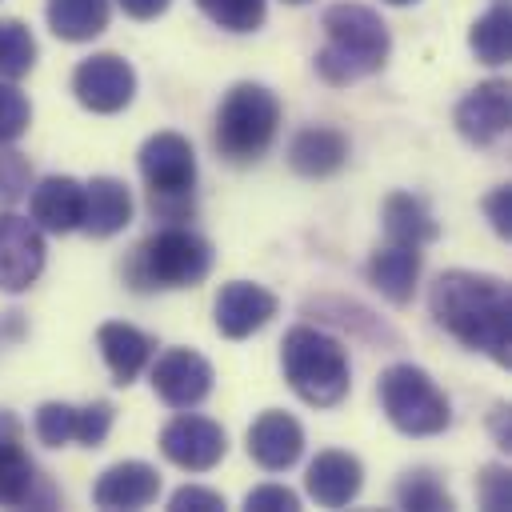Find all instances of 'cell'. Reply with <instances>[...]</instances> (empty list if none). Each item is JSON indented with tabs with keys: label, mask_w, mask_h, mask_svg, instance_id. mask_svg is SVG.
Wrapping results in <instances>:
<instances>
[{
	"label": "cell",
	"mask_w": 512,
	"mask_h": 512,
	"mask_svg": "<svg viewBox=\"0 0 512 512\" xmlns=\"http://www.w3.org/2000/svg\"><path fill=\"white\" fill-rule=\"evenodd\" d=\"M392 52L388 24L368 4H332L324 12V48L316 52V72L328 84H356L384 68Z\"/></svg>",
	"instance_id": "obj_2"
},
{
	"label": "cell",
	"mask_w": 512,
	"mask_h": 512,
	"mask_svg": "<svg viewBox=\"0 0 512 512\" xmlns=\"http://www.w3.org/2000/svg\"><path fill=\"white\" fill-rule=\"evenodd\" d=\"M384 232H388V240H396V244H416V248H424V244H432V240L440 236V224L432 220V212H428V204H424L420 196H412V192H392V196L384 200Z\"/></svg>",
	"instance_id": "obj_23"
},
{
	"label": "cell",
	"mask_w": 512,
	"mask_h": 512,
	"mask_svg": "<svg viewBox=\"0 0 512 512\" xmlns=\"http://www.w3.org/2000/svg\"><path fill=\"white\" fill-rule=\"evenodd\" d=\"M280 128V100L264 84H232L228 96L216 108V152L232 164H256Z\"/></svg>",
	"instance_id": "obj_5"
},
{
	"label": "cell",
	"mask_w": 512,
	"mask_h": 512,
	"mask_svg": "<svg viewBox=\"0 0 512 512\" xmlns=\"http://www.w3.org/2000/svg\"><path fill=\"white\" fill-rule=\"evenodd\" d=\"M244 508L248 512H296L300 508V496L284 484H260L244 496Z\"/></svg>",
	"instance_id": "obj_33"
},
{
	"label": "cell",
	"mask_w": 512,
	"mask_h": 512,
	"mask_svg": "<svg viewBox=\"0 0 512 512\" xmlns=\"http://www.w3.org/2000/svg\"><path fill=\"white\" fill-rule=\"evenodd\" d=\"M72 92H76V100L88 112L108 116V112L128 108V100L136 96V72L116 52H96V56H88V60L76 64Z\"/></svg>",
	"instance_id": "obj_10"
},
{
	"label": "cell",
	"mask_w": 512,
	"mask_h": 512,
	"mask_svg": "<svg viewBox=\"0 0 512 512\" xmlns=\"http://www.w3.org/2000/svg\"><path fill=\"white\" fill-rule=\"evenodd\" d=\"M168 508L172 512H220L224 508V496L212 492V488H200V484H184V488L172 492Z\"/></svg>",
	"instance_id": "obj_35"
},
{
	"label": "cell",
	"mask_w": 512,
	"mask_h": 512,
	"mask_svg": "<svg viewBox=\"0 0 512 512\" xmlns=\"http://www.w3.org/2000/svg\"><path fill=\"white\" fill-rule=\"evenodd\" d=\"M468 44L476 52V60L484 64H504L508 60V44H512V16L504 4H492L468 32Z\"/></svg>",
	"instance_id": "obj_25"
},
{
	"label": "cell",
	"mask_w": 512,
	"mask_h": 512,
	"mask_svg": "<svg viewBox=\"0 0 512 512\" xmlns=\"http://www.w3.org/2000/svg\"><path fill=\"white\" fill-rule=\"evenodd\" d=\"M132 220V196L116 176H92L84 184V212H80V228L88 236H116L124 232Z\"/></svg>",
	"instance_id": "obj_21"
},
{
	"label": "cell",
	"mask_w": 512,
	"mask_h": 512,
	"mask_svg": "<svg viewBox=\"0 0 512 512\" xmlns=\"http://www.w3.org/2000/svg\"><path fill=\"white\" fill-rule=\"evenodd\" d=\"M212 272V244L180 224H168L136 244L124 264L132 288H196Z\"/></svg>",
	"instance_id": "obj_4"
},
{
	"label": "cell",
	"mask_w": 512,
	"mask_h": 512,
	"mask_svg": "<svg viewBox=\"0 0 512 512\" xmlns=\"http://www.w3.org/2000/svg\"><path fill=\"white\" fill-rule=\"evenodd\" d=\"M480 504L500 512V508H512V480H508V468H496L488 464L484 476H480Z\"/></svg>",
	"instance_id": "obj_34"
},
{
	"label": "cell",
	"mask_w": 512,
	"mask_h": 512,
	"mask_svg": "<svg viewBox=\"0 0 512 512\" xmlns=\"http://www.w3.org/2000/svg\"><path fill=\"white\" fill-rule=\"evenodd\" d=\"M32 124V104L28 96L12 84V80H0V144H12L28 132Z\"/></svg>",
	"instance_id": "obj_31"
},
{
	"label": "cell",
	"mask_w": 512,
	"mask_h": 512,
	"mask_svg": "<svg viewBox=\"0 0 512 512\" xmlns=\"http://www.w3.org/2000/svg\"><path fill=\"white\" fill-rule=\"evenodd\" d=\"M420 248L416 244H396L388 240L384 248L372 252L368 260V284L392 300V304H408L412 292H416V280H420Z\"/></svg>",
	"instance_id": "obj_20"
},
{
	"label": "cell",
	"mask_w": 512,
	"mask_h": 512,
	"mask_svg": "<svg viewBox=\"0 0 512 512\" xmlns=\"http://www.w3.org/2000/svg\"><path fill=\"white\" fill-rule=\"evenodd\" d=\"M120 8H124V16H132V20H156L172 0H116Z\"/></svg>",
	"instance_id": "obj_37"
},
{
	"label": "cell",
	"mask_w": 512,
	"mask_h": 512,
	"mask_svg": "<svg viewBox=\"0 0 512 512\" xmlns=\"http://www.w3.org/2000/svg\"><path fill=\"white\" fill-rule=\"evenodd\" d=\"M280 368H284L288 388L312 408L340 404L348 396V384H352V364H348L344 344L336 336L312 328V324H296L284 336Z\"/></svg>",
	"instance_id": "obj_3"
},
{
	"label": "cell",
	"mask_w": 512,
	"mask_h": 512,
	"mask_svg": "<svg viewBox=\"0 0 512 512\" xmlns=\"http://www.w3.org/2000/svg\"><path fill=\"white\" fill-rule=\"evenodd\" d=\"M76 420H80V408L76 404H60V400H48L36 408V436L48 444V448H64L76 440Z\"/></svg>",
	"instance_id": "obj_29"
},
{
	"label": "cell",
	"mask_w": 512,
	"mask_h": 512,
	"mask_svg": "<svg viewBox=\"0 0 512 512\" xmlns=\"http://www.w3.org/2000/svg\"><path fill=\"white\" fill-rule=\"evenodd\" d=\"M300 452H304V428H300L288 412L268 408V412H260V416L252 420V428H248V456H252L264 472H284V468H292V464L300 460Z\"/></svg>",
	"instance_id": "obj_15"
},
{
	"label": "cell",
	"mask_w": 512,
	"mask_h": 512,
	"mask_svg": "<svg viewBox=\"0 0 512 512\" xmlns=\"http://www.w3.org/2000/svg\"><path fill=\"white\" fill-rule=\"evenodd\" d=\"M216 328L220 336L228 340H244L252 332H260L272 316H276V296L260 284H248V280H228L220 292H216Z\"/></svg>",
	"instance_id": "obj_14"
},
{
	"label": "cell",
	"mask_w": 512,
	"mask_h": 512,
	"mask_svg": "<svg viewBox=\"0 0 512 512\" xmlns=\"http://www.w3.org/2000/svg\"><path fill=\"white\" fill-rule=\"evenodd\" d=\"M508 124H512V96L504 80H484L456 104V128L468 144H492L508 132Z\"/></svg>",
	"instance_id": "obj_13"
},
{
	"label": "cell",
	"mask_w": 512,
	"mask_h": 512,
	"mask_svg": "<svg viewBox=\"0 0 512 512\" xmlns=\"http://www.w3.org/2000/svg\"><path fill=\"white\" fill-rule=\"evenodd\" d=\"M32 188V164L24 152L0 144V208H12Z\"/></svg>",
	"instance_id": "obj_30"
},
{
	"label": "cell",
	"mask_w": 512,
	"mask_h": 512,
	"mask_svg": "<svg viewBox=\"0 0 512 512\" xmlns=\"http://www.w3.org/2000/svg\"><path fill=\"white\" fill-rule=\"evenodd\" d=\"M28 208H32V224L40 232H72L80 228V212H84V184L72 180V176H44L32 196H28Z\"/></svg>",
	"instance_id": "obj_17"
},
{
	"label": "cell",
	"mask_w": 512,
	"mask_h": 512,
	"mask_svg": "<svg viewBox=\"0 0 512 512\" xmlns=\"http://www.w3.org/2000/svg\"><path fill=\"white\" fill-rule=\"evenodd\" d=\"M152 392L168 408H196L212 392V364L192 348H168L152 364Z\"/></svg>",
	"instance_id": "obj_12"
},
{
	"label": "cell",
	"mask_w": 512,
	"mask_h": 512,
	"mask_svg": "<svg viewBox=\"0 0 512 512\" xmlns=\"http://www.w3.org/2000/svg\"><path fill=\"white\" fill-rule=\"evenodd\" d=\"M160 496V476L144 460H120L108 472H100L92 500L96 508H144Z\"/></svg>",
	"instance_id": "obj_19"
},
{
	"label": "cell",
	"mask_w": 512,
	"mask_h": 512,
	"mask_svg": "<svg viewBox=\"0 0 512 512\" xmlns=\"http://www.w3.org/2000/svg\"><path fill=\"white\" fill-rule=\"evenodd\" d=\"M344 160H348V140L336 128H324V124L296 132L292 144H288V164L300 176H308V180H320V176L340 172Z\"/></svg>",
	"instance_id": "obj_22"
},
{
	"label": "cell",
	"mask_w": 512,
	"mask_h": 512,
	"mask_svg": "<svg viewBox=\"0 0 512 512\" xmlns=\"http://www.w3.org/2000/svg\"><path fill=\"white\" fill-rule=\"evenodd\" d=\"M484 212H488L492 228H496L500 236H508V232H512V188H508V184L496 188V192L484 200Z\"/></svg>",
	"instance_id": "obj_36"
},
{
	"label": "cell",
	"mask_w": 512,
	"mask_h": 512,
	"mask_svg": "<svg viewBox=\"0 0 512 512\" xmlns=\"http://www.w3.org/2000/svg\"><path fill=\"white\" fill-rule=\"evenodd\" d=\"M112 4L108 0H48V28L60 40H92L108 28Z\"/></svg>",
	"instance_id": "obj_24"
},
{
	"label": "cell",
	"mask_w": 512,
	"mask_h": 512,
	"mask_svg": "<svg viewBox=\"0 0 512 512\" xmlns=\"http://www.w3.org/2000/svg\"><path fill=\"white\" fill-rule=\"evenodd\" d=\"M140 176L148 184V204L160 220L192 216L196 152L180 132H156L140 148Z\"/></svg>",
	"instance_id": "obj_6"
},
{
	"label": "cell",
	"mask_w": 512,
	"mask_h": 512,
	"mask_svg": "<svg viewBox=\"0 0 512 512\" xmlns=\"http://www.w3.org/2000/svg\"><path fill=\"white\" fill-rule=\"evenodd\" d=\"M384 4H416V0H384Z\"/></svg>",
	"instance_id": "obj_38"
},
{
	"label": "cell",
	"mask_w": 512,
	"mask_h": 512,
	"mask_svg": "<svg viewBox=\"0 0 512 512\" xmlns=\"http://www.w3.org/2000/svg\"><path fill=\"white\" fill-rule=\"evenodd\" d=\"M160 452H164V460H172L184 472H208L224 460L228 436L216 420L180 408V416H172L160 432Z\"/></svg>",
	"instance_id": "obj_9"
},
{
	"label": "cell",
	"mask_w": 512,
	"mask_h": 512,
	"mask_svg": "<svg viewBox=\"0 0 512 512\" xmlns=\"http://www.w3.org/2000/svg\"><path fill=\"white\" fill-rule=\"evenodd\" d=\"M428 308L436 316V324L456 336L464 348L484 352L496 364H508V284L500 276H484V272H440L432 292H428Z\"/></svg>",
	"instance_id": "obj_1"
},
{
	"label": "cell",
	"mask_w": 512,
	"mask_h": 512,
	"mask_svg": "<svg viewBox=\"0 0 512 512\" xmlns=\"http://www.w3.org/2000/svg\"><path fill=\"white\" fill-rule=\"evenodd\" d=\"M396 500H400V508H416V512H448L452 508V496L444 492V484L432 472L404 476L396 488Z\"/></svg>",
	"instance_id": "obj_28"
},
{
	"label": "cell",
	"mask_w": 512,
	"mask_h": 512,
	"mask_svg": "<svg viewBox=\"0 0 512 512\" xmlns=\"http://www.w3.org/2000/svg\"><path fill=\"white\" fill-rule=\"evenodd\" d=\"M200 12L228 32H256L268 16V0H196Z\"/></svg>",
	"instance_id": "obj_27"
},
{
	"label": "cell",
	"mask_w": 512,
	"mask_h": 512,
	"mask_svg": "<svg viewBox=\"0 0 512 512\" xmlns=\"http://www.w3.org/2000/svg\"><path fill=\"white\" fill-rule=\"evenodd\" d=\"M112 428V404L108 400H92V404H80V420H76V444L84 448H100L104 436Z\"/></svg>",
	"instance_id": "obj_32"
},
{
	"label": "cell",
	"mask_w": 512,
	"mask_h": 512,
	"mask_svg": "<svg viewBox=\"0 0 512 512\" xmlns=\"http://www.w3.org/2000/svg\"><path fill=\"white\" fill-rule=\"evenodd\" d=\"M44 272V236L28 216L0 212V288L24 292Z\"/></svg>",
	"instance_id": "obj_11"
},
{
	"label": "cell",
	"mask_w": 512,
	"mask_h": 512,
	"mask_svg": "<svg viewBox=\"0 0 512 512\" xmlns=\"http://www.w3.org/2000/svg\"><path fill=\"white\" fill-rule=\"evenodd\" d=\"M376 396H380V408H384L388 424L396 432H404V436H436L452 420L448 396L416 364H392V368H384L380 372V384H376Z\"/></svg>",
	"instance_id": "obj_7"
},
{
	"label": "cell",
	"mask_w": 512,
	"mask_h": 512,
	"mask_svg": "<svg viewBox=\"0 0 512 512\" xmlns=\"http://www.w3.org/2000/svg\"><path fill=\"white\" fill-rule=\"evenodd\" d=\"M96 344H100V356H104V364H108V372L120 388H128L148 368V360L156 352V340L148 332H140L136 324H124V320L100 324Z\"/></svg>",
	"instance_id": "obj_18"
},
{
	"label": "cell",
	"mask_w": 512,
	"mask_h": 512,
	"mask_svg": "<svg viewBox=\"0 0 512 512\" xmlns=\"http://www.w3.org/2000/svg\"><path fill=\"white\" fill-rule=\"evenodd\" d=\"M56 492L40 484L20 440V420L0 408V508H52Z\"/></svg>",
	"instance_id": "obj_8"
},
{
	"label": "cell",
	"mask_w": 512,
	"mask_h": 512,
	"mask_svg": "<svg viewBox=\"0 0 512 512\" xmlns=\"http://www.w3.org/2000/svg\"><path fill=\"white\" fill-rule=\"evenodd\" d=\"M284 4H308V0H284Z\"/></svg>",
	"instance_id": "obj_39"
},
{
	"label": "cell",
	"mask_w": 512,
	"mask_h": 512,
	"mask_svg": "<svg viewBox=\"0 0 512 512\" xmlns=\"http://www.w3.org/2000/svg\"><path fill=\"white\" fill-rule=\"evenodd\" d=\"M36 64V36L20 20H0V80H20Z\"/></svg>",
	"instance_id": "obj_26"
},
{
	"label": "cell",
	"mask_w": 512,
	"mask_h": 512,
	"mask_svg": "<svg viewBox=\"0 0 512 512\" xmlns=\"http://www.w3.org/2000/svg\"><path fill=\"white\" fill-rule=\"evenodd\" d=\"M364 484V468L352 452H340V448H328L320 452L312 464H308V476H304V488L308 496L320 504V508H344L356 500Z\"/></svg>",
	"instance_id": "obj_16"
}]
</instances>
